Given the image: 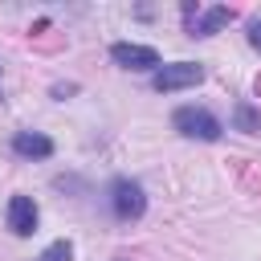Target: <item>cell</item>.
I'll list each match as a JSON object with an SVG mask.
<instances>
[{
  "label": "cell",
  "mask_w": 261,
  "mask_h": 261,
  "mask_svg": "<svg viewBox=\"0 0 261 261\" xmlns=\"http://www.w3.org/2000/svg\"><path fill=\"white\" fill-rule=\"evenodd\" d=\"M171 122H175V130L179 135H188V139H204V143H216L220 139V118L212 114V110H204V106H179L175 114H171Z\"/></svg>",
  "instance_id": "1"
},
{
  "label": "cell",
  "mask_w": 261,
  "mask_h": 261,
  "mask_svg": "<svg viewBox=\"0 0 261 261\" xmlns=\"http://www.w3.org/2000/svg\"><path fill=\"white\" fill-rule=\"evenodd\" d=\"M110 208H114L118 220H139V216L147 212V196H143V188H139L135 179L118 175V179L110 184Z\"/></svg>",
  "instance_id": "2"
},
{
  "label": "cell",
  "mask_w": 261,
  "mask_h": 261,
  "mask_svg": "<svg viewBox=\"0 0 261 261\" xmlns=\"http://www.w3.org/2000/svg\"><path fill=\"white\" fill-rule=\"evenodd\" d=\"M200 82H204V65H200V61H171V65H163V69L151 77V86H155L159 94L188 90V86H200Z\"/></svg>",
  "instance_id": "3"
},
{
  "label": "cell",
  "mask_w": 261,
  "mask_h": 261,
  "mask_svg": "<svg viewBox=\"0 0 261 261\" xmlns=\"http://www.w3.org/2000/svg\"><path fill=\"white\" fill-rule=\"evenodd\" d=\"M232 20V8H224V4H216V8H208V12H200V4H184V24H188V37H212V33H220L224 24Z\"/></svg>",
  "instance_id": "4"
},
{
  "label": "cell",
  "mask_w": 261,
  "mask_h": 261,
  "mask_svg": "<svg viewBox=\"0 0 261 261\" xmlns=\"http://www.w3.org/2000/svg\"><path fill=\"white\" fill-rule=\"evenodd\" d=\"M110 57H114V65H122V69H163V61H159V53L151 49V45H130V41H118V45H110Z\"/></svg>",
  "instance_id": "5"
},
{
  "label": "cell",
  "mask_w": 261,
  "mask_h": 261,
  "mask_svg": "<svg viewBox=\"0 0 261 261\" xmlns=\"http://www.w3.org/2000/svg\"><path fill=\"white\" fill-rule=\"evenodd\" d=\"M8 228H12L16 237H29V232L37 228V204H33L29 196H12V200H8Z\"/></svg>",
  "instance_id": "6"
},
{
  "label": "cell",
  "mask_w": 261,
  "mask_h": 261,
  "mask_svg": "<svg viewBox=\"0 0 261 261\" xmlns=\"http://www.w3.org/2000/svg\"><path fill=\"white\" fill-rule=\"evenodd\" d=\"M12 151L24 155V159H49V155H53V139H45V135H37V130H20V135L12 139Z\"/></svg>",
  "instance_id": "7"
},
{
  "label": "cell",
  "mask_w": 261,
  "mask_h": 261,
  "mask_svg": "<svg viewBox=\"0 0 261 261\" xmlns=\"http://www.w3.org/2000/svg\"><path fill=\"white\" fill-rule=\"evenodd\" d=\"M232 126L245 130V135H261V110L249 106V102H237V110H232Z\"/></svg>",
  "instance_id": "8"
},
{
  "label": "cell",
  "mask_w": 261,
  "mask_h": 261,
  "mask_svg": "<svg viewBox=\"0 0 261 261\" xmlns=\"http://www.w3.org/2000/svg\"><path fill=\"white\" fill-rule=\"evenodd\" d=\"M69 257H73V245H69V241H53L37 261H69Z\"/></svg>",
  "instance_id": "9"
},
{
  "label": "cell",
  "mask_w": 261,
  "mask_h": 261,
  "mask_svg": "<svg viewBox=\"0 0 261 261\" xmlns=\"http://www.w3.org/2000/svg\"><path fill=\"white\" fill-rule=\"evenodd\" d=\"M249 45L261 49V20H249Z\"/></svg>",
  "instance_id": "10"
},
{
  "label": "cell",
  "mask_w": 261,
  "mask_h": 261,
  "mask_svg": "<svg viewBox=\"0 0 261 261\" xmlns=\"http://www.w3.org/2000/svg\"><path fill=\"white\" fill-rule=\"evenodd\" d=\"M257 94H261V77H257Z\"/></svg>",
  "instance_id": "11"
},
{
  "label": "cell",
  "mask_w": 261,
  "mask_h": 261,
  "mask_svg": "<svg viewBox=\"0 0 261 261\" xmlns=\"http://www.w3.org/2000/svg\"><path fill=\"white\" fill-rule=\"evenodd\" d=\"M118 261H122V257H118Z\"/></svg>",
  "instance_id": "12"
}]
</instances>
